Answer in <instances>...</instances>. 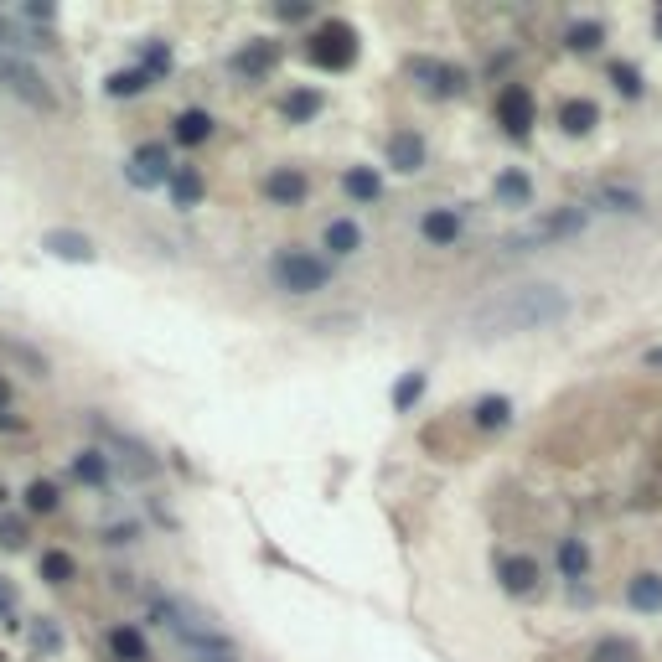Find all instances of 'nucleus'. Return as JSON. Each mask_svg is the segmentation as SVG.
Listing matches in <instances>:
<instances>
[{
    "label": "nucleus",
    "instance_id": "1",
    "mask_svg": "<svg viewBox=\"0 0 662 662\" xmlns=\"http://www.w3.org/2000/svg\"><path fill=\"white\" fill-rule=\"evenodd\" d=\"M564 316H569V290L554 280H533V285H513L497 300H487V306L471 316V331L481 342H497V337H518V331L559 326Z\"/></svg>",
    "mask_w": 662,
    "mask_h": 662
},
{
    "label": "nucleus",
    "instance_id": "2",
    "mask_svg": "<svg viewBox=\"0 0 662 662\" xmlns=\"http://www.w3.org/2000/svg\"><path fill=\"white\" fill-rule=\"evenodd\" d=\"M306 57L326 73H347L357 63V32L347 21H321L311 32V42H306Z\"/></svg>",
    "mask_w": 662,
    "mask_h": 662
},
{
    "label": "nucleus",
    "instance_id": "3",
    "mask_svg": "<svg viewBox=\"0 0 662 662\" xmlns=\"http://www.w3.org/2000/svg\"><path fill=\"white\" fill-rule=\"evenodd\" d=\"M585 228V213L580 207H559V213H544L533 228L523 233H507L502 238V249H513V254H528V249H544V244H559V238H575Z\"/></svg>",
    "mask_w": 662,
    "mask_h": 662
},
{
    "label": "nucleus",
    "instance_id": "4",
    "mask_svg": "<svg viewBox=\"0 0 662 662\" xmlns=\"http://www.w3.org/2000/svg\"><path fill=\"white\" fill-rule=\"evenodd\" d=\"M275 280H280L285 295H316L331 280V269H326V259H311L306 249H280L275 254Z\"/></svg>",
    "mask_w": 662,
    "mask_h": 662
},
{
    "label": "nucleus",
    "instance_id": "5",
    "mask_svg": "<svg viewBox=\"0 0 662 662\" xmlns=\"http://www.w3.org/2000/svg\"><path fill=\"white\" fill-rule=\"evenodd\" d=\"M533 119H538V104H533V94L523 83H507L502 94H497V125L507 130V135H533Z\"/></svg>",
    "mask_w": 662,
    "mask_h": 662
},
{
    "label": "nucleus",
    "instance_id": "6",
    "mask_svg": "<svg viewBox=\"0 0 662 662\" xmlns=\"http://www.w3.org/2000/svg\"><path fill=\"white\" fill-rule=\"evenodd\" d=\"M409 78H419V88L425 94H435V99H450V94H461V73L450 68V63H435V57H414L409 63Z\"/></svg>",
    "mask_w": 662,
    "mask_h": 662
},
{
    "label": "nucleus",
    "instance_id": "7",
    "mask_svg": "<svg viewBox=\"0 0 662 662\" xmlns=\"http://www.w3.org/2000/svg\"><path fill=\"white\" fill-rule=\"evenodd\" d=\"M161 182H171L166 150L161 145H140L130 156V187H161Z\"/></svg>",
    "mask_w": 662,
    "mask_h": 662
},
{
    "label": "nucleus",
    "instance_id": "8",
    "mask_svg": "<svg viewBox=\"0 0 662 662\" xmlns=\"http://www.w3.org/2000/svg\"><path fill=\"white\" fill-rule=\"evenodd\" d=\"M269 202H280V207H300L311 197V182H306V171H295V166H280V171H269V182H264Z\"/></svg>",
    "mask_w": 662,
    "mask_h": 662
},
{
    "label": "nucleus",
    "instance_id": "9",
    "mask_svg": "<svg viewBox=\"0 0 662 662\" xmlns=\"http://www.w3.org/2000/svg\"><path fill=\"white\" fill-rule=\"evenodd\" d=\"M388 166L414 176L419 166H425V140H419L414 130H394V135H388Z\"/></svg>",
    "mask_w": 662,
    "mask_h": 662
},
{
    "label": "nucleus",
    "instance_id": "10",
    "mask_svg": "<svg viewBox=\"0 0 662 662\" xmlns=\"http://www.w3.org/2000/svg\"><path fill=\"white\" fill-rule=\"evenodd\" d=\"M497 580H502L507 595H533V590H538V564H533L528 554H513V559L497 564Z\"/></svg>",
    "mask_w": 662,
    "mask_h": 662
},
{
    "label": "nucleus",
    "instance_id": "11",
    "mask_svg": "<svg viewBox=\"0 0 662 662\" xmlns=\"http://www.w3.org/2000/svg\"><path fill=\"white\" fill-rule=\"evenodd\" d=\"M554 119H559V130H564V135H590V130L600 125V109H595L590 99H564Z\"/></svg>",
    "mask_w": 662,
    "mask_h": 662
},
{
    "label": "nucleus",
    "instance_id": "12",
    "mask_svg": "<svg viewBox=\"0 0 662 662\" xmlns=\"http://www.w3.org/2000/svg\"><path fill=\"white\" fill-rule=\"evenodd\" d=\"M6 83H11V94H21L32 109H52V94H47L42 78L26 68V63H11V68H6Z\"/></svg>",
    "mask_w": 662,
    "mask_h": 662
},
{
    "label": "nucleus",
    "instance_id": "13",
    "mask_svg": "<svg viewBox=\"0 0 662 662\" xmlns=\"http://www.w3.org/2000/svg\"><path fill=\"white\" fill-rule=\"evenodd\" d=\"M419 233H425L435 249L456 244V238H461V213H450V207H435V213H425V218H419Z\"/></svg>",
    "mask_w": 662,
    "mask_h": 662
},
{
    "label": "nucleus",
    "instance_id": "14",
    "mask_svg": "<svg viewBox=\"0 0 662 662\" xmlns=\"http://www.w3.org/2000/svg\"><path fill=\"white\" fill-rule=\"evenodd\" d=\"M171 135L182 145H202L207 135H213V114H207V109H182L171 119Z\"/></svg>",
    "mask_w": 662,
    "mask_h": 662
},
{
    "label": "nucleus",
    "instance_id": "15",
    "mask_svg": "<svg viewBox=\"0 0 662 662\" xmlns=\"http://www.w3.org/2000/svg\"><path fill=\"white\" fill-rule=\"evenodd\" d=\"M275 57H280V47H275V42H249L244 52L233 57V68H238V73H249V78H259V73L275 68Z\"/></svg>",
    "mask_w": 662,
    "mask_h": 662
},
{
    "label": "nucleus",
    "instance_id": "16",
    "mask_svg": "<svg viewBox=\"0 0 662 662\" xmlns=\"http://www.w3.org/2000/svg\"><path fill=\"white\" fill-rule=\"evenodd\" d=\"M42 244H47V254H57V259H73V264H88V259H94V244H88L83 233H47Z\"/></svg>",
    "mask_w": 662,
    "mask_h": 662
},
{
    "label": "nucleus",
    "instance_id": "17",
    "mask_svg": "<svg viewBox=\"0 0 662 662\" xmlns=\"http://www.w3.org/2000/svg\"><path fill=\"white\" fill-rule=\"evenodd\" d=\"M626 600L637 611H662V575H652V569H647V575H637V580L626 585Z\"/></svg>",
    "mask_w": 662,
    "mask_h": 662
},
{
    "label": "nucleus",
    "instance_id": "18",
    "mask_svg": "<svg viewBox=\"0 0 662 662\" xmlns=\"http://www.w3.org/2000/svg\"><path fill=\"white\" fill-rule=\"evenodd\" d=\"M497 202L502 207H528L533 202V182H528L523 171H502L497 176Z\"/></svg>",
    "mask_w": 662,
    "mask_h": 662
},
{
    "label": "nucleus",
    "instance_id": "19",
    "mask_svg": "<svg viewBox=\"0 0 662 662\" xmlns=\"http://www.w3.org/2000/svg\"><path fill=\"white\" fill-rule=\"evenodd\" d=\"M590 662H642V647L631 642V637H600Z\"/></svg>",
    "mask_w": 662,
    "mask_h": 662
},
{
    "label": "nucleus",
    "instance_id": "20",
    "mask_svg": "<svg viewBox=\"0 0 662 662\" xmlns=\"http://www.w3.org/2000/svg\"><path fill=\"white\" fill-rule=\"evenodd\" d=\"M109 652L119 657V662H145V637L135 626H114L109 631Z\"/></svg>",
    "mask_w": 662,
    "mask_h": 662
},
{
    "label": "nucleus",
    "instance_id": "21",
    "mask_svg": "<svg viewBox=\"0 0 662 662\" xmlns=\"http://www.w3.org/2000/svg\"><path fill=\"white\" fill-rule=\"evenodd\" d=\"M507 414H513V404H507V399H476V409H471V425L476 430H502L507 425Z\"/></svg>",
    "mask_w": 662,
    "mask_h": 662
},
{
    "label": "nucleus",
    "instance_id": "22",
    "mask_svg": "<svg viewBox=\"0 0 662 662\" xmlns=\"http://www.w3.org/2000/svg\"><path fill=\"white\" fill-rule=\"evenodd\" d=\"M326 249L331 254H352V249H363V228H357L352 218H337L326 228Z\"/></svg>",
    "mask_w": 662,
    "mask_h": 662
},
{
    "label": "nucleus",
    "instance_id": "23",
    "mask_svg": "<svg viewBox=\"0 0 662 662\" xmlns=\"http://www.w3.org/2000/svg\"><path fill=\"white\" fill-rule=\"evenodd\" d=\"M73 476L83 481V487H104V481H109V461H104V450H83V456L73 461Z\"/></svg>",
    "mask_w": 662,
    "mask_h": 662
},
{
    "label": "nucleus",
    "instance_id": "24",
    "mask_svg": "<svg viewBox=\"0 0 662 662\" xmlns=\"http://www.w3.org/2000/svg\"><path fill=\"white\" fill-rule=\"evenodd\" d=\"M280 109H285V119H295V125H306V119L321 109V94H316V88H290Z\"/></svg>",
    "mask_w": 662,
    "mask_h": 662
},
{
    "label": "nucleus",
    "instance_id": "25",
    "mask_svg": "<svg viewBox=\"0 0 662 662\" xmlns=\"http://www.w3.org/2000/svg\"><path fill=\"white\" fill-rule=\"evenodd\" d=\"M171 197H176V207H197V202H202V176H197L192 166L171 171Z\"/></svg>",
    "mask_w": 662,
    "mask_h": 662
},
{
    "label": "nucleus",
    "instance_id": "26",
    "mask_svg": "<svg viewBox=\"0 0 662 662\" xmlns=\"http://www.w3.org/2000/svg\"><path fill=\"white\" fill-rule=\"evenodd\" d=\"M564 42H569V52H595L600 42H606V26H600V21H575L564 32Z\"/></svg>",
    "mask_w": 662,
    "mask_h": 662
},
{
    "label": "nucleus",
    "instance_id": "27",
    "mask_svg": "<svg viewBox=\"0 0 662 662\" xmlns=\"http://www.w3.org/2000/svg\"><path fill=\"white\" fill-rule=\"evenodd\" d=\"M150 83H156V78H150V68H130V73H114L104 88H109L114 99H130V94H145Z\"/></svg>",
    "mask_w": 662,
    "mask_h": 662
},
{
    "label": "nucleus",
    "instance_id": "28",
    "mask_svg": "<svg viewBox=\"0 0 662 662\" xmlns=\"http://www.w3.org/2000/svg\"><path fill=\"white\" fill-rule=\"evenodd\" d=\"M559 569H564L569 580H580L585 569H590V549L580 544V538H564V544H559Z\"/></svg>",
    "mask_w": 662,
    "mask_h": 662
},
{
    "label": "nucleus",
    "instance_id": "29",
    "mask_svg": "<svg viewBox=\"0 0 662 662\" xmlns=\"http://www.w3.org/2000/svg\"><path fill=\"white\" fill-rule=\"evenodd\" d=\"M78 575V564H73V554H63V549H52V554H42V580L47 585H68Z\"/></svg>",
    "mask_w": 662,
    "mask_h": 662
},
{
    "label": "nucleus",
    "instance_id": "30",
    "mask_svg": "<svg viewBox=\"0 0 662 662\" xmlns=\"http://www.w3.org/2000/svg\"><path fill=\"white\" fill-rule=\"evenodd\" d=\"M347 192H352L357 202H373V197L383 192L378 171H368V166H352V171H347Z\"/></svg>",
    "mask_w": 662,
    "mask_h": 662
},
{
    "label": "nucleus",
    "instance_id": "31",
    "mask_svg": "<svg viewBox=\"0 0 662 662\" xmlns=\"http://www.w3.org/2000/svg\"><path fill=\"white\" fill-rule=\"evenodd\" d=\"M57 502H63V492H57L52 481H32V487H26V507H32V513H57Z\"/></svg>",
    "mask_w": 662,
    "mask_h": 662
},
{
    "label": "nucleus",
    "instance_id": "32",
    "mask_svg": "<svg viewBox=\"0 0 662 662\" xmlns=\"http://www.w3.org/2000/svg\"><path fill=\"white\" fill-rule=\"evenodd\" d=\"M595 202H606L611 213H637V207H642V197H637V192H621V187H606Z\"/></svg>",
    "mask_w": 662,
    "mask_h": 662
},
{
    "label": "nucleus",
    "instance_id": "33",
    "mask_svg": "<svg viewBox=\"0 0 662 662\" xmlns=\"http://www.w3.org/2000/svg\"><path fill=\"white\" fill-rule=\"evenodd\" d=\"M0 549H26V523L21 518H0Z\"/></svg>",
    "mask_w": 662,
    "mask_h": 662
},
{
    "label": "nucleus",
    "instance_id": "34",
    "mask_svg": "<svg viewBox=\"0 0 662 662\" xmlns=\"http://www.w3.org/2000/svg\"><path fill=\"white\" fill-rule=\"evenodd\" d=\"M419 394H425V373H409V378L394 388V409H409Z\"/></svg>",
    "mask_w": 662,
    "mask_h": 662
},
{
    "label": "nucleus",
    "instance_id": "35",
    "mask_svg": "<svg viewBox=\"0 0 662 662\" xmlns=\"http://www.w3.org/2000/svg\"><path fill=\"white\" fill-rule=\"evenodd\" d=\"M611 78H616V88H621V94H626V99H637V94H642V78H637V73H631L626 63H616V68H611Z\"/></svg>",
    "mask_w": 662,
    "mask_h": 662
},
{
    "label": "nucleus",
    "instance_id": "36",
    "mask_svg": "<svg viewBox=\"0 0 662 662\" xmlns=\"http://www.w3.org/2000/svg\"><path fill=\"white\" fill-rule=\"evenodd\" d=\"M11 606H16V590H11V580H6V575H0V616H6Z\"/></svg>",
    "mask_w": 662,
    "mask_h": 662
},
{
    "label": "nucleus",
    "instance_id": "37",
    "mask_svg": "<svg viewBox=\"0 0 662 662\" xmlns=\"http://www.w3.org/2000/svg\"><path fill=\"white\" fill-rule=\"evenodd\" d=\"M647 368H662V347H652V352H647Z\"/></svg>",
    "mask_w": 662,
    "mask_h": 662
},
{
    "label": "nucleus",
    "instance_id": "38",
    "mask_svg": "<svg viewBox=\"0 0 662 662\" xmlns=\"http://www.w3.org/2000/svg\"><path fill=\"white\" fill-rule=\"evenodd\" d=\"M6 399H11V383H6V378H0V404H6Z\"/></svg>",
    "mask_w": 662,
    "mask_h": 662
},
{
    "label": "nucleus",
    "instance_id": "39",
    "mask_svg": "<svg viewBox=\"0 0 662 662\" xmlns=\"http://www.w3.org/2000/svg\"><path fill=\"white\" fill-rule=\"evenodd\" d=\"M657 37H662V6H657Z\"/></svg>",
    "mask_w": 662,
    "mask_h": 662
},
{
    "label": "nucleus",
    "instance_id": "40",
    "mask_svg": "<svg viewBox=\"0 0 662 662\" xmlns=\"http://www.w3.org/2000/svg\"><path fill=\"white\" fill-rule=\"evenodd\" d=\"M0 662H6V657H0Z\"/></svg>",
    "mask_w": 662,
    "mask_h": 662
}]
</instances>
